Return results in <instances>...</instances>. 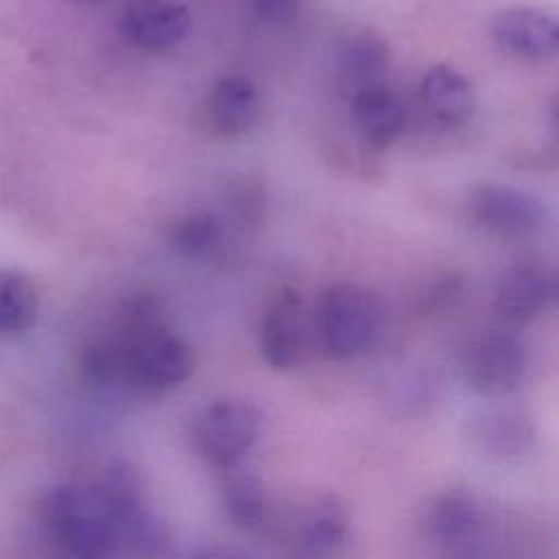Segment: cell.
Masks as SVG:
<instances>
[{"label": "cell", "mask_w": 559, "mask_h": 559, "mask_svg": "<svg viewBox=\"0 0 559 559\" xmlns=\"http://www.w3.org/2000/svg\"><path fill=\"white\" fill-rule=\"evenodd\" d=\"M105 343L114 358L116 380L140 389H173L192 373L190 345L159 321L155 306L144 297L127 308L120 334Z\"/></svg>", "instance_id": "obj_1"}, {"label": "cell", "mask_w": 559, "mask_h": 559, "mask_svg": "<svg viewBox=\"0 0 559 559\" xmlns=\"http://www.w3.org/2000/svg\"><path fill=\"white\" fill-rule=\"evenodd\" d=\"M44 522L68 559H111L122 539L118 515L100 483H70L44 502Z\"/></svg>", "instance_id": "obj_2"}, {"label": "cell", "mask_w": 559, "mask_h": 559, "mask_svg": "<svg viewBox=\"0 0 559 559\" xmlns=\"http://www.w3.org/2000/svg\"><path fill=\"white\" fill-rule=\"evenodd\" d=\"M380 308L376 297L360 284H330L317 306L319 343L330 358L362 354L378 334Z\"/></svg>", "instance_id": "obj_3"}, {"label": "cell", "mask_w": 559, "mask_h": 559, "mask_svg": "<svg viewBox=\"0 0 559 559\" xmlns=\"http://www.w3.org/2000/svg\"><path fill=\"white\" fill-rule=\"evenodd\" d=\"M260 411L242 397H221L205 404L192 424L199 454L216 467H234L260 435Z\"/></svg>", "instance_id": "obj_4"}, {"label": "cell", "mask_w": 559, "mask_h": 559, "mask_svg": "<svg viewBox=\"0 0 559 559\" xmlns=\"http://www.w3.org/2000/svg\"><path fill=\"white\" fill-rule=\"evenodd\" d=\"M472 214L491 236L509 242L537 236L546 225L544 203L526 190L485 183L472 192Z\"/></svg>", "instance_id": "obj_5"}, {"label": "cell", "mask_w": 559, "mask_h": 559, "mask_svg": "<svg viewBox=\"0 0 559 559\" xmlns=\"http://www.w3.org/2000/svg\"><path fill=\"white\" fill-rule=\"evenodd\" d=\"M528 369L524 341L507 330H493L474 341L465 358V380L480 395L515 391Z\"/></svg>", "instance_id": "obj_6"}, {"label": "cell", "mask_w": 559, "mask_h": 559, "mask_svg": "<svg viewBox=\"0 0 559 559\" xmlns=\"http://www.w3.org/2000/svg\"><path fill=\"white\" fill-rule=\"evenodd\" d=\"M258 343L262 358L275 369H293L299 365L306 347V325L299 295L284 286L266 304Z\"/></svg>", "instance_id": "obj_7"}, {"label": "cell", "mask_w": 559, "mask_h": 559, "mask_svg": "<svg viewBox=\"0 0 559 559\" xmlns=\"http://www.w3.org/2000/svg\"><path fill=\"white\" fill-rule=\"evenodd\" d=\"M120 26L133 46L164 52L188 35L190 13L177 0H127Z\"/></svg>", "instance_id": "obj_8"}, {"label": "cell", "mask_w": 559, "mask_h": 559, "mask_svg": "<svg viewBox=\"0 0 559 559\" xmlns=\"http://www.w3.org/2000/svg\"><path fill=\"white\" fill-rule=\"evenodd\" d=\"M491 35L500 48L524 59H552L559 50L557 20L533 7L500 11L491 22Z\"/></svg>", "instance_id": "obj_9"}, {"label": "cell", "mask_w": 559, "mask_h": 559, "mask_svg": "<svg viewBox=\"0 0 559 559\" xmlns=\"http://www.w3.org/2000/svg\"><path fill=\"white\" fill-rule=\"evenodd\" d=\"M552 297V275L537 262H520L502 275L493 306L504 323L522 325L539 317L550 306Z\"/></svg>", "instance_id": "obj_10"}, {"label": "cell", "mask_w": 559, "mask_h": 559, "mask_svg": "<svg viewBox=\"0 0 559 559\" xmlns=\"http://www.w3.org/2000/svg\"><path fill=\"white\" fill-rule=\"evenodd\" d=\"M469 445L491 459H513L528 450L533 441V424L522 411L487 408L467 419Z\"/></svg>", "instance_id": "obj_11"}, {"label": "cell", "mask_w": 559, "mask_h": 559, "mask_svg": "<svg viewBox=\"0 0 559 559\" xmlns=\"http://www.w3.org/2000/svg\"><path fill=\"white\" fill-rule=\"evenodd\" d=\"M349 518L334 496L317 498L295 522L293 555L297 559H328L345 542Z\"/></svg>", "instance_id": "obj_12"}, {"label": "cell", "mask_w": 559, "mask_h": 559, "mask_svg": "<svg viewBox=\"0 0 559 559\" xmlns=\"http://www.w3.org/2000/svg\"><path fill=\"white\" fill-rule=\"evenodd\" d=\"M349 109L362 140L376 148L393 144L406 127L402 100L382 83L354 92L349 96Z\"/></svg>", "instance_id": "obj_13"}, {"label": "cell", "mask_w": 559, "mask_h": 559, "mask_svg": "<svg viewBox=\"0 0 559 559\" xmlns=\"http://www.w3.org/2000/svg\"><path fill=\"white\" fill-rule=\"evenodd\" d=\"M426 111L443 127H461L476 111V92L469 79L452 66H432L421 79Z\"/></svg>", "instance_id": "obj_14"}, {"label": "cell", "mask_w": 559, "mask_h": 559, "mask_svg": "<svg viewBox=\"0 0 559 559\" xmlns=\"http://www.w3.org/2000/svg\"><path fill=\"white\" fill-rule=\"evenodd\" d=\"M260 114L255 85L240 74L223 76L214 83L207 96L210 124L225 138L247 133Z\"/></svg>", "instance_id": "obj_15"}, {"label": "cell", "mask_w": 559, "mask_h": 559, "mask_svg": "<svg viewBox=\"0 0 559 559\" xmlns=\"http://www.w3.org/2000/svg\"><path fill=\"white\" fill-rule=\"evenodd\" d=\"M386 44L378 35L369 31L352 35L338 52V79L343 92L352 96L362 87L378 85L386 70Z\"/></svg>", "instance_id": "obj_16"}, {"label": "cell", "mask_w": 559, "mask_h": 559, "mask_svg": "<svg viewBox=\"0 0 559 559\" xmlns=\"http://www.w3.org/2000/svg\"><path fill=\"white\" fill-rule=\"evenodd\" d=\"M480 511L476 500L461 489L439 493L426 513V526L439 544H459L478 526Z\"/></svg>", "instance_id": "obj_17"}, {"label": "cell", "mask_w": 559, "mask_h": 559, "mask_svg": "<svg viewBox=\"0 0 559 559\" xmlns=\"http://www.w3.org/2000/svg\"><path fill=\"white\" fill-rule=\"evenodd\" d=\"M37 290L20 273L0 269V332H24L37 319Z\"/></svg>", "instance_id": "obj_18"}, {"label": "cell", "mask_w": 559, "mask_h": 559, "mask_svg": "<svg viewBox=\"0 0 559 559\" xmlns=\"http://www.w3.org/2000/svg\"><path fill=\"white\" fill-rule=\"evenodd\" d=\"M166 240L183 258H203L221 245L223 225L210 212H190L170 223Z\"/></svg>", "instance_id": "obj_19"}, {"label": "cell", "mask_w": 559, "mask_h": 559, "mask_svg": "<svg viewBox=\"0 0 559 559\" xmlns=\"http://www.w3.org/2000/svg\"><path fill=\"white\" fill-rule=\"evenodd\" d=\"M223 507L227 518L240 528H258L266 518V491L262 483L249 474L238 472L223 485Z\"/></svg>", "instance_id": "obj_20"}, {"label": "cell", "mask_w": 559, "mask_h": 559, "mask_svg": "<svg viewBox=\"0 0 559 559\" xmlns=\"http://www.w3.org/2000/svg\"><path fill=\"white\" fill-rule=\"evenodd\" d=\"M190 559H260V557H255L253 552L242 550V548L212 544V546H201L199 550H194L190 555Z\"/></svg>", "instance_id": "obj_21"}, {"label": "cell", "mask_w": 559, "mask_h": 559, "mask_svg": "<svg viewBox=\"0 0 559 559\" xmlns=\"http://www.w3.org/2000/svg\"><path fill=\"white\" fill-rule=\"evenodd\" d=\"M253 7L264 20H282L290 11L293 0H253Z\"/></svg>", "instance_id": "obj_22"}]
</instances>
